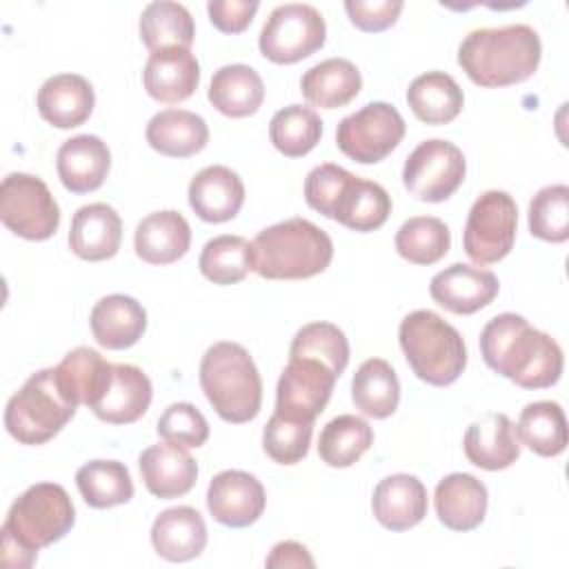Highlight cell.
Wrapping results in <instances>:
<instances>
[{
  "mask_svg": "<svg viewBox=\"0 0 569 569\" xmlns=\"http://www.w3.org/2000/svg\"><path fill=\"white\" fill-rule=\"evenodd\" d=\"M187 196L200 220L218 224L238 216L244 202V184L233 169L211 164L191 178Z\"/></svg>",
  "mask_w": 569,
  "mask_h": 569,
  "instance_id": "cell-21",
  "label": "cell"
},
{
  "mask_svg": "<svg viewBox=\"0 0 569 569\" xmlns=\"http://www.w3.org/2000/svg\"><path fill=\"white\" fill-rule=\"evenodd\" d=\"M353 178L351 171L325 162L313 167L305 178V200L307 204L322 213L325 218H333V209L347 187V182Z\"/></svg>",
  "mask_w": 569,
  "mask_h": 569,
  "instance_id": "cell-47",
  "label": "cell"
},
{
  "mask_svg": "<svg viewBox=\"0 0 569 569\" xmlns=\"http://www.w3.org/2000/svg\"><path fill=\"white\" fill-rule=\"evenodd\" d=\"M398 340L411 371L427 385L447 387L467 367L462 336L436 311L416 309L407 313L400 322Z\"/></svg>",
  "mask_w": 569,
  "mask_h": 569,
  "instance_id": "cell-6",
  "label": "cell"
},
{
  "mask_svg": "<svg viewBox=\"0 0 569 569\" xmlns=\"http://www.w3.org/2000/svg\"><path fill=\"white\" fill-rule=\"evenodd\" d=\"M427 489L411 473H393L382 478L371 498L376 520L389 531H407L427 516Z\"/></svg>",
  "mask_w": 569,
  "mask_h": 569,
  "instance_id": "cell-22",
  "label": "cell"
},
{
  "mask_svg": "<svg viewBox=\"0 0 569 569\" xmlns=\"http://www.w3.org/2000/svg\"><path fill=\"white\" fill-rule=\"evenodd\" d=\"M198 267L213 284H236L253 271V247L242 236H216L202 247Z\"/></svg>",
  "mask_w": 569,
  "mask_h": 569,
  "instance_id": "cell-40",
  "label": "cell"
},
{
  "mask_svg": "<svg viewBox=\"0 0 569 569\" xmlns=\"http://www.w3.org/2000/svg\"><path fill=\"white\" fill-rule=\"evenodd\" d=\"M209 102L229 118L253 116L264 100V82L249 64H224L209 82Z\"/></svg>",
  "mask_w": 569,
  "mask_h": 569,
  "instance_id": "cell-31",
  "label": "cell"
},
{
  "mask_svg": "<svg viewBox=\"0 0 569 569\" xmlns=\"http://www.w3.org/2000/svg\"><path fill=\"white\" fill-rule=\"evenodd\" d=\"M200 387L224 422L242 425L260 411L262 380L253 358L238 342L222 340L204 351Z\"/></svg>",
  "mask_w": 569,
  "mask_h": 569,
  "instance_id": "cell-5",
  "label": "cell"
},
{
  "mask_svg": "<svg viewBox=\"0 0 569 569\" xmlns=\"http://www.w3.org/2000/svg\"><path fill=\"white\" fill-rule=\"evenodd\" d=\"M405 131V120L393 104L369 102L338 122L336 144L347 158L376 164L402 142Z\"/></svg>",
  "mask_w": 569,
  "mask_h": 569,
  "instance_id": "cell-11",
  "label": "cell"
},
{
  "mask_svg": "<svg viewBox=\"0 0 569 569\" xmlns=\"http://www.w3.org/2000/svg\"><path fill=\"white\" fill-rule=\"evenodd\" d=\"M362 89L358 67L347 58H327L300 78V91L309 104L320 109H340L349 104Z\"/></svg>",
  "mask_w": 569,
  "mask_h": 569,
  "instance_id": "cell-30",
  "label": "cell"
},
{
  "mask_svg": "<svg viewBox=\"0 0 569 569\" xmlns=\"http://www.w3.org/2000/svg\"><path fill=\"white\" fill-rule=\"evenodd\" d=\"M122 242V220L107 202H91L80 207L69 227V249L87 262L109 260L118 253Z\"/></svg>",
  "mask_w": 569,
  "mask_h": 569,
  "instance_id": "cell-20",
  "label": "cell"
},
{
  "mask_svg": "<svg viewBox=\"0 0 569 569\" xmlns=\"http://www.w3.org/2000/svg\"><path fill=\"white\" fill-rule=\"evenodd\" d=\"M498 291L500 284L493 271L465 262H453L451 267L438 271L429 282L431 298L458 316H469L485 309L496 300Z\"/></svg>",
  "mask_w": 569,
  "mask_h": 569,
  "instance_id": "cell-15",
  "label": "cell"
},
{
  "mask_svg": "<svg viewBox=\"0 0 569 569\" xmlns=\"http://www.w3.org/2000/svg\"><path fill=\"white\" fill-rule=\"evenodd\" d=\"M313 422L284 418L273 411L262 431V449L278 465H296L309 453Z\"/></svg>",
  "mask_w": 569,
  "mask_h": 569,
  "instance_id": "cell-45",
  "label": "cell"
},
{
  "mask_svg": "<svg viewBox=\"0 0 569 569\" xmlns=\"http://www.w3.org/2000/svg\"><path fill=\"white\" fill-rule=\"evenodd\" d=\"M518 440L542 458L560 456L567 447V418L558 402H529L516 425Z\"/></svg>",
  "mask_w": 569,
  "mask_h": 569,
  "instance_id": "cell-36",
  "label": "cell"
},
{
  "mask_svg": "<svg viewBox=\"0 0 569 569\" xmlns=\"http://www.w3.org/2000/svg\"><path fill=\"white\" fill-rule=\"evenodd\" d=\"M76 522V507L62 485L36 482L24 489L2 522L0 547L7 569H27L38 551L62 540Z\"/></svg>",
  "mask_w": 569,
  "mask_h": 569,
  "instance_id": "cell-2",
  "label": "cell"
},
{
  "mask_svg": "<svg viewBox=\"0 0 569 569\" xmlns=\"http://www.w3.org/2000/svg\"><path fill=\"white\" fill-rule=\"evenodd\" d=\"M289 356H311L327 362L338 376L349 362V342L342 329L331 322H309L296 331Z\"/></svg>",
  "mask_w": 569,
  "mask_h": 569,
  "instance_id": "cell-44",
  "label": "cell"
},
{
  "mask_svg": "<svg viewBox=\"0 0 569 569\" xmlns=\"http://www.w3.org/2000/svg\"><path fill=\"white\" fill-rule=\"evenodd\" d=\"M38 113L58 129H73L89 120L96 93L91 82L78 73H58L38 89Z\"/></svg>",
  "mask_w": 569,
  "mask_h": 569,
  "instance_id": "cell-23",
  "label": "cell"
},
{
  "mask_svg": "<svg viewBox=\"0 0 569 569\" xmlns=\"http://www.w3.org/2000/svg\"><path fill=\"white\" fill-rule=\"evenodd\" d=\"M465 456L471 465L500 471L511 467L520 456V440L516 436V427L505 413H487L480 420L467 427Z\"/></svg>",
  "mask_w": 569,
  "mask_h": 569,
  "instance_id": "cell-27",
  "label": "cell"
},
{
  "mask_svg": "<svg viewBox=\"0 0 569 569\" xmlns=\"http://www.w3.org/2000/svg\"><path fill=\"white\" fill-rule=\"evenodd\" d=\"M518 207L507 191L489 189L476 198L469 209L462 247L476 264L502 260L516 242Z\"/></svg>",
  "mask_w": 569,
  "mask_h": 569,
  "instance_id": "cell-10",
  "label": "cell"
},
{
  "mask_svg": "<svg viewBox=\"0 0 569 569\" xmlns=\"http://www.w3.org/2000/svg\"><path fill=\"white\" fill-rule=\"evenodd\" d=\"M156 431L167 442L198 449L209 438V422L191 402H173L158 418Z\"/></svg>",
  "mask_w": 569,
  "mask_h": 569,
  "instance_id": "cell-46",
  "label": "cell"
},
{
  "mask_svg": "<svg viewBox=\"0 0 569 569\" xmlns=\"http://www.w3.org/2000/svg\"><path fill=\"white\" fill-rule=\"evenodd\" d=\"M142 82L147 93L164 104H178L193 96L200 82L198 58L182 47L153 51L144 64Z\"/></svg>",
  "mask_w": 569,
  "mask_h": 569,
  "instance_id": "cell-19",
  "label": "cell"
},
{
  "mask_svg": "<svg viewBox=\"0 0 569 569\" xmlns=\"http://www.w3.org/2000/svg\"><path fill=\"white\" fill-rule=\"evenodd\" d=\"M196 27L184 4L171 0L149 2L140 13V40L153 53L167 47L189 49Z\"/></svg>",
  "mask_w": 569,
  "mask_h": 569,
  "instance_id": "cell-37",
  "label": "cell"
},
{
  "mask_svg": "<svg viewBox=\"0 0 569 569\" xmlns=\"http://www.w3.org/2000/svg\"><path fill=\"white\" fill-rule=\"evenodd\" d=\"M438 520L451 531H471L485 516L489 505L487 487L471 473H449L433 491Z\"/></svg>",
  "mask_w": 569,
  "mask_h": 569,
  "instance_id": "cell-25",
  "label": "cell"
},
{
  "mask_svg": "<svg viewBox=\"0 0 569 569\" xmlns=\"http://www.w3.org/2000/svg\"><path fill=\"white\" fill-rule=\"evenodd\" d=\"M147 142L162 156L189 158L209 142V127L202 116L187 109H162L147 124Z\"/></svg>",
  "mask_w": 569,
  "mask_h": 569,
  "instance_id": "cell-29",
  "label": "cell"
},
{
  "mask_svg": "<svg viewBox=\"0 0 569 569\" xmlns=\"http://www.w3.org/2000/svg\"><path fill=\"white\" fill-rule=\"evenodd\" d=\"M389 213H391V198L385 191V187L353 176L347 182L333 209L331 220L340 222L351 231L367 233V231L380 229L387 222Z\"/></svg>",
  "mask_w": 569,
  "mask_h": 569,
  "instance_id": "cell-33",
  "label": "cell"
},
{
  "mask_svg": "<svg viewBox=\"0 0 569 569\" xmlns=\"http://www.w3.org/2000/svg\"><path fill=\"white\" fill-rule=\"evenodd\" d=\"M82 500L93 509H109L133 498V480L120 460H91L76 471Z\"/></svg>",
  "mask_w": 569,
  "mask_h": 569,
  "instance_id": "cell-38",
  "label": "cell"
},
{
  "mask_svg": "<svg viewBox=\"0 0 569 569\" xmlns=\"http://www.w3.org/2000/svg\"><path fill=\"white\" fill-rule=\"evenodd\" d=\"M191 227L180 211L164 209L144 216L133 233V249L149 264H171L189 251Z\"/></svg>",
  "mask_w": 569,
  "mask_h": 569,
  "instance_id": "cell-28",
  "label": "cell"
},
{
  "mask_svg": "<svg viewBox=\"0 0 569 569\" xmlns=\"http://www.w3.org/2000/svg\"><path fill=\"white\" fill-rule=\"evenodd\" d=\"M258 7V0H211L207 4V13L218 31L240 33L251 24Z\"/></svg>",
  "mask_w": 569,
  "mask_h": 569,
  "instance_id": "cell-49",
  "label": "cell"
},
{
  "mask_svg": "<svg viewBox=\"0 0 569 569\" xmlns=\"http://www.w3.org/2000/svg\"><path fill=\"white\" fill-rule=\"evenodd\" d=\"M322 136V120L311 107L289 104L273 113L269 122L271 144L287 158L307 156Z\"/></svg>",
  "mask_w": 569,
  "mask_h": 569,
  "instance_id": "cell-41",
  "label": "cell"
},
{
  "mask_svg": "<svg viewBox=\"0 0 569 569\" xmlns=\"http://www.w3.org/2000/svg\"><path fill=\"white\" fill-rule=\"evenodd\" d=\"M467 173L465 153L449 140L420 142L405 160L402 184L422 202H442L458 191Z\"/></svg>",
  "mask_w": 569,
  "mask_h": 569,
  "instance_id": "cell-12",
  "label": "cell"
},
{
  "mask_svg": "<svg viewBox=\"0 0 569 569\" xmlns=\"http://www.w3.org/2000/svg\"><path fill=\"white\" fill-rule=\"evenodd\" d=\"M253 271L267 280H302L322 273L333 258L325 229L305 218L264 227L251 242Z\"/></svg>",
  "mask_w": 569,
  "mask_h": 569,
  "instance_id": "cell-4",
  "label": "cell"
},
{
  "mask_svg": "<svg viewBox=\"0 0 569 569\" xmlns=\"http://www.w3.org/2000/svg\"><path fill=\"white\" fill-rule=\"evenodd\" d=\"M267 505L262 482L240 469H227L211 478L207 487V509L224 527L242 529L253 525Z\"/></svg>",
  "mask_w": 569,
  "mask_h": 569,
  "instance_id": "cell-14",
  "label": "cell"
},
{
  "mask_svg": "<svg viewBox=\"0 0 569 569\" xmlns=\"http://www.w3.org/2000/svg\"><path fill=\"white\" fill-rule=\"evenodd\" d=\"M540 56V36L529 24L473 29L458 47V64L480 87L525 82L536 73Z\"/></svg>",
  "mask_w": 569,
  "mask_h": 569,
  "instance_id": "cell-3",
  "label": "cell"
},
{
  "mask_svg": "<svg viewBox=\"0 0 569 569\" xmlns=\"http://www.w3.org/2000/svg\"><path fill=\"white\" fill-rule=\"evenodd\" d=\"M264 565L267 567H313L316 562L309 556L305 545L296 540H282L271 549Z\"/></svg>",
  "mask_w": 569,
  "mask_h": 569,
  "instance_id": "cell-50",
  "label": "cell"
},
{
  "mask_svg": "<svg viewBox=\"0 0 569 569\" xmlns=\"http://www.w3.org/2000/svg\"><path fill=\"white\" fill-rule=\"evenodd\" d=\"M451 247L449 227L436 216H413L396 233V251L413 264H433Z\"/></svg>",
  "mask_w": 569,
  "mask_h": 569,
  "instance_id": "cell-42",
  "label": "cell"
},
{
  "mask_svg": "<svg viewBox=\"0 0 569 569\" xmlns=\"http://www.w3.org/2000/svg\"><path fill=\"white\" fill-rule=\"evenodd\" d=\"M111 367L113 365L107 362L96 349L76 347L53 369L62 391L76 405H87L91 409L111 376Z\"/></svg>",
  "mask_w": 569,
  "mask_h": 569,
  "instance_id": "cell-35",
  "label": "cell"
},
{
  "mask_svg": "<svg viewBox=\"0 0 569 569\" xmlns=\"http://www.w3.org/2000/svg\"><path fill=\"white\" fill-rule=\"evenodd\" d=\"M327 24L322 13L302 2L276 7L262 24L258 47L260 53L276 64H293L322 49Z\"/></svg>",
  "mask_w": 569,
  "mask_h": 569,
  "instance_id": "cell-8",
  "label": "cell"
},
{
  "mask_svg": "<svg viewBox=\"0 0 569 569\" xmlns=\"http://www.w3.org/2000/svg\"><path fill=\"white\" fill-rule=\"evenodd\" d=\"M371 445L373 429L367 425V420L342 413L322 427L318 438V456L325 465L345 469L356 465Z\"/></svg>",
  "mask_w": 569,
  "mask_h": 569,
  "instance_id": "cell-39",
  "label": "cell"
},
{
  "mask_svg": "<svg viewBox=\"0 0 569 569\" xmlns=\"http://www.w3.org/2000/svg\"><path fill=\"white\" fill-rule=\"evenodd\" d=\"M78 405L62 391L56 369L31 373L4 409V427L20 445H44L76 416Z\"/></svg>",
  "mask_w": 569,
  "mask_h": 569,
  "instance_id": "cell-7",
  "label": "cell"
},
{
  "mask_svg": "<svg viewBox=\"0 0 569 569\" xmlns=\"http://www.w3.org/2000/svg\"><path fill=\"white\" fill-rule=\"evenodd\" d=\"M351 400L369 418H389L400 402V380L393 367L382 358L365 360L353 373Z\"/></svg>",
  "mask_w": 569,
  "mask_h": 569,
  "instance_id": "cell-34",
  "label": "cell"
},
{
  "mask_svg": "<svg viewBox=\"0 0 569 569\" xmlns=\"http://www.w3.org/2000/svg\"><path fill=\"white\" fill-rule=\"evenodd\" d=\"M151 545L169 562L198 558L207 547V525L198 509L178 505L160 511L151 525Z\"/></svg>",
  "mask_w": 569,
  "mask_h": 569,
  "instance_id": "cell-24",
  "label": "cell"
},
{
  "mask_svg": "<svg viewBox=\"0 0 569 569\" xmlns=\"http://www.w3.org/2000/svg\"><path fill=\"white\" fill-rule=\"evenodd\" d=\"M0 220L24 240H47L60 227V207L44 180L9 173L0 184Z\"/></svg>",
  "mask_w": 569,
  "mask_h": 569,
  "instance_id": "cell-9",
  "label": "cell"
},
{
  "mask_svg": "<svg viewBox=\"0 0 569 569\" xmlns=\"http://www.w3.org/2000/svg\"><path fill=\"white\" fill-rule=\"evenodd\" d=\"M58 178L71 193H89L102 187L111 169V151L98 136L80 133L64 140L56 153Z\"/></svg>",
  "mask_w": 569,
  "mask_h": 569,
  "instance_id": "cell-18",
  "label": "cell"
},
{
  "mask_svg": "<svg viewBox=\"0 0 569 569\" xmlns=\"http://www.w3.org/2000/svg\"><path fill=\"white\" fill-rule=\"evenodd\" d=\"M529 231L547 242H565L569 238V187H542L529 202Z\"/></svg>",
  "mask_w": 569,
  "mask_h": 569,
  "instance_id": "cell-43",
  "label": "cell"
},
{
  "mask_svg": "<svg viewBox=\"0 0 569 569\" xmlns=\"http://www.w3.org/2000/svg\"><path fill=\"white\" fill-rule=\"evenodd\" d=\"M138 467L147 491L162 500L189 493L198 480V465L191 453L167 440L147 447L138 458Z\"/></svg>",
  "mask_w": 569,
  "mask_h": 569,
  "instance_id": "cell-17",
  "label": "cell"
},
{
  "mask_svg": "<svg viewBox=\"0 0 569 569\" xmlns=\"http://www.w3.org/2000/svg\"><path fill=\"white\" fill-rule=\"evenodd\" d=\"M402 7H405L402 0H373V2L347 0L345 2V11L349 20L360 31H367V33H378L396 24Z\"/></svg>",
  "mask_w": 569,
  "mask_h": 569,
  "instance_id": "cell-48",
  "label": "cell"
},
{
  "mask_svg": "<svg viewBox=\"0 0 569 569\" xmlns=\"http://www.w3.org/2000/svg\"><path fill=\"white\" fill-rule=\"evenodd\" d=\"M151 380L136 365H113L111 376L91 405V411L109 425H131L140 420L151 405Z\"/></svg>",
  "mask_w": 569,
  "mask_h": 569,
  "instance_id": "cell-16",
  "label": "cell"
},
{
  "mask_svg": "<svg viewBox=\"0 0 569 569\" xmlns=\"http://www.w3.org/2000/svg\"><path fill=\"white\" fill-rule=\"evenodd\" d=\"M89 325L100 347L111 351L129 349L142 338L147 329V311L136 298L111 293L93 305Z\"/></svg>",
  "mask_w": 569,
  "mask_h": 569,
  "instance_id": "cell-26",
  "label": "cell"
},
{
  "mask_svg": "<svg viewBox=\"0 0 569 569\" xmlns=\"http://www.w3.org/2000/svg\"><path fill=\"white\" fill-rule=\"evenodd\" d=\"M487 367L522 389H547L562 376V349L518 313H500L480 331Z\"/></svg>",
  "mask_w": 569,
  "mask_h": 569,
  "instance_id": "cell-1",
  "label": "cell"
},
{
  "mask_svg": "<svg viewBox=\"0 0 569 569\" xmlns=\"http://www.w3.org/2000/svg\"><path fill=\"white\" fill-rule=\"evenodd\" d=\"M407 102L413 116L427 124H447L465 107L460 84L445 71H427L411 80Z\"/></svg>",
  "mask_w": 569,
  "mask_h": 569,
  "instance_id": "cell-32",
  "label": "cell"
},
{
  "mask_svg": "<svg viewBox=\"0 0 569 569\" xmlns=\"http://www.w3.org/2000/svg\"><path fill=\"white\" fill-rule=\"evenodd\" d=\"M340 376L311 356H289L276 387V413L313 422L327 407Z\"/></svg>",
  "mask_w": 569,
  "mask_h": 569,
  "instance_id": "cell-13",
  "label": "cell"
}]
</instances>
